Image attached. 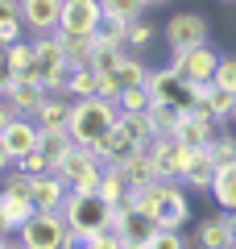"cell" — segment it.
Wrapping results in <instances>:
<instances>
[{
  "label": "cell",
  "instance_id": "1",
  "mask_svg": "<svg viewBox=\"0 0 236 249\" xmlns=\"http://www.w3.org/2000/svg\"><path fill=\"white\" fill-rule=\"evenodd\" d=\"M133 208L149 212L162 229H186L191 224V199H186V183H166V178H153V183L137 187L129 199Z\"/></svg>",
  "mask_w": 236,
  "mask_h": 249
},
{
  "label": "cell",
  "instance_id": "2",
  "mask_svg": "<svg viewBox=\"0 0 236 249\" xmlns=\"http://www.w3.org/2000/svg\"><path fill=\"white\" fill-rule=\"evenodd\" d=\"M116 124H120V104L108 100V96L75 100V108H70V137H75V145L100 150V142L112 133Z\"/></svg>",
  "mask_w": 236,
  "mask_h": 249
},
{
  "label": "cell",
  "instance_id": "3",
  "mask_svg": "<svg viewBox=\"0 0 236 249\" xmlns=\"http://www.w3.org/2000/svg\"><path fill=\"white\" fill-rule=\"evenodd\" d=\"M112 212H116V208L108 204L104 196H91V191H70L67 204H62V216H67V224H70L75 232H83L87 241L112 229Z\"/></svg>",
  "mask_w": 236,
  "mask_h": 249
},
{
  "label": "cell",
  "instance_id": "4",
  "mask_svg": "<svg viewBox=\"0 0 236 249\" xmlns=\"http://www.w3.org/2000/svg\"><path fill=\"white\" fill-rule=\"evenodd\" d=\"M67 232H70V224L62 212H34L17 229V237L25 249H67Z\"/></svg>",
  "mask_w": 236,
  "mask_h": 249
},
{
  "label": "cell",
  "instance_id": "5",
  "mask_svg": "<svg viewBox=\"0 0 236 249\" xmlns=\"http://www.w3.org/2000/svg\"><path fill=\"white\" fill-rule=\"evenodd\" d=\"M219 58L224 54L216 50V46H195V50H178V54H170V71H178L186 83H211L216 79V67H219Z\"/></svg>",
  "mask_w": 236,
  "mask_h": 249
},
{
  "label": "cell",
  "instance_id": "6",
  "mask_svg": "<svg viewBox=\"0 0 236 249\" xmlns=\"http://www.w3.org/2000/svg\"><path fill=\"white\" fill-rule=\"evenodd\" d=\"M162 37H166L170 54L207 46V21H203L199 13H174V17L166 21V29H162Z\"/></svg>",
  "mask_w": 236,
  "mask_h": 249
},
{
  "label": "cell",
  "instance_id": "7",
  "mask_svg": "<svg viewBox=\"0 0 236 249\" xmlns=\"http://www.w3.org/2000/svg\"><path fill=\"white\" fill-rule=\"evenodd\" d=\"M195 245L199 249H232L236 245V212L219 208V212L203 216L195 229Z\"/></svg>",
  "mask_w": 236,
  "mask_h": 249
},
{
  "label": "cell",
  "instance_id": "8",
  "mask_svg": "<svg viewBox=\"0 0 236 249\" xmlns=\"http://www.w3.org/2000/svg\"><path fill=\"white\" fill-rule=\"evenodd\" d=\"M100 21H104V9H100V0H75L62 9V34H75V37H96Z\"/></svg>",
  "mask_w": 236,
  "mask_h": 249
},
{
  "label": "cell",
  "instance_id": "9",
  "mask_svg": "<svg viewBox=\"0 0 236 249\" xmlns=\"http://www.w3.org/2000/svg\"><path fill=\"white\" fill-rule=\"evenodd\" d=\"M62 9L67 0H21V17H25V29L29 34H54L62 25Z\"/></svg>",
  "mask_w": 236,
  "mask_h": 249
},
{
  "label": "cell",
  "instance_id": "10",
  "mask_svg": "<svg viewBox=\"0 0 236 249\" xmlns=\"http://www.w3.org/2000/svg\"><path fill=\"white\" fill-rule=\"evenodd\" d=\"M100 166H104V158H100L91 145H70L67 158H62L58 166H50V175H58L67 187H75L83 175H91V170H100Z\"/></svg>",
  "mask_w": 236,
  "mask_h": 249
},
{
  "label": "cell",
  "instance_id": "11",
  "mask_svg": "<svg viewBox=\"0 0 236 249\" xmlns=\"http://www.w3.org/2000/svg\"><path fill=\"white\" fill-rule=\"evenodd\" d=\"M0 137H4V145H9L13 162H21L25 154H34L37 145H42V129H37V121H34V116H17V121H13Z\"/></svg>",
  "mask_w": 236,
  "mask_h": 249
},
{
  "label": "cell",
  "instance_id": "12",
  "mask_svg": "<svg viewBox=\"0 0 236 249\" xmlns=\"http://www.w3.org/2000/svg\"><path fill=\"white\" fill-rule=\"evenodd\" d=\"M0 96L13 100V108H17L21 116H37V108L46 104L50 91H46L42 83H29V79H4V91H0Z\"/></svg>",
  "mask_w": 236,
  "mask_h": 249
},
{
  "label": "cell",
  "instance_id": "13",
  "mask_svg": "<svg viewBox=\"0 0 236 249\" xmlns=\"http://www.w3.org/2000/svg\"><path fill=\"white\" fill-rule=\"evenodd\" d=\"M29 196H34L37 212H62V204H67L70 187L62 183L58 175H37L34 183H29Z\"/></svg>",
  "mask_w": 236,
  "mask_h": 249
},
{
  "label": "cell",
  "instance_id": "14",
  "mask_svg": "<svg viewBox=\"0 0 236 249\" xmlns=\"http://www.w3.org/2000/svg\"><path fill=\"white\" fill-rule=\"evenodd\" d=\"M4 79H29V83H42V75H37V50L34 42H13L9 46V67H4Z\"/></svg>",
  "mask_w": 236,
  "mask_h": 249
},
{
  "label": "cell",
  "instance_id": "15",
  "mask_svg": "<svg viewBox=\"0 0 236 249\" xmlns=\"http://www.w3.org/2000/svg\"><path fill=\"white\" fill-rule=\"evenodd\" d=\"M216 129H219V124L211 121V116L183 112V116H178L174 137H178V142H186V145H195V150H207V145H211V137H216Z\"/></svg>",
  "mask_w": 236,
  "mask_h": 249
},
{
  "label": "cell",
  "instance_id": "16",
  "mask_svg": "<svg viewBox=\"0 0 236 249\" xmlns=\"http://www.w3.org/2000/svg\"><path fill=\"white\" fill-rule=\"evenodd\" d=\"M0 208H4V216H9V224H13V232H17L21 224H25L29 216L37 212V204H34V196H29V191H17V187H0Z\"/></svg>",
  "mask_w": 236,
  "mask_h": 249
},
{
  "label": "cell",
  "instance_id": "17",
  "mask_svg": "<svg viewBox=\"0 0 236 249\" xmlns=\"http://www.w3.org/2000/svg\"><path fill=\"white\" fill-rule=\"evenodd\" d=\"M70 108H75V100L70 96H46V104L37 108V129H67L70 133Z\"/></svg>",
  "mask_w": 236,
  "mask_h": 249
},
{
  "label": "cell",
  "instance_id": "18",
  "mask_svg": "<svg viewBox=\"0 0 236 249\" xmlns=\"http://www.w3.org/2000/svg\"><path fill=\"white\" fill-rule=\"evenodd\" d=\"M29 29L25 17H21V0H0V46H13V42H25Z\"/></svg>",
  "mask_w": 236,
  "mask_h": 249
},
{
  "label": "cell",
  "instance_id": "19",
  "mask_svg": "<svg viewBox=\"0 0 236 249\" xmlns=\"http://www.w3.org/2000/svg\"><path fill=\"white\" fill-rule=\"evenodd\" d=\"M137 150H141V145L129 137V129H124V124H116L112 133L100 142V150H96V154H100L104 162H112V166H120V162H124V158H133Z\"/></svg>",
  "mask_w": 236,
  "mask_h": 249
},
{
  "label": "cell",
  "instance_id": "20",
  "mask_svg": "<svg viewBox=\"0 0 236 249\" xmlns=\"http://www.w3.org/2000/svg\"><path fill=\"white\" fill-rule=\"evenodd\" d=\"M100 196H104L112 208H124V204L133 199V183H129V175H124L120 166H112V162H104V187H100Z\"/></svg>",
  "mask_w": 236,
  "mask_h": 249
},
{
  "label": "cell",
  "instance_id": "21",
  "mask_svg": "<svg viewBox=\"0 0 236 249\" xmlns=\"http://www.w3.org/2000/svg\"><path fill=\"white\" fill-rule=\"evenodd\" d=\"M216 175H219V162L211 158V150H199V154H195V162H191V170H186V178H183V183H186V187H195V191H211Z\"/></svg>",
  "mask_w": 236,
  "mask_h": 249
},
{
  "label": "cell",
  "instance_id": "22",
  "mask_svg": "<svg viewBox=\"0 0 236 249\" xmlns=\"http://www.w3.org/2000/svg\"><path fill=\"white\" fill-rule=\"evenodd\" d=\"M120 170L129 175L133 191H137V187H145V183H153V178H162V175H157V162L145 154V145H141V150L133 154V158H124V162H120Z\"/></svg>",
  "mask_w": 236,
  "mask_h": 249
},
{
  "label": "cell",
  "instance_id": "23",
  "mask_svg": "<svg viewBox=\"0 0 236 249\" xmlns=\"http://www.w3.org/2000/svg\"><path fill=\"white\" fill-rule=\"evenodd\" d=\"M211 199H216L219 208H228V212H236V162L219 166L216 183H211Z\"/></svg>",
  "mask_w": 236,
  "mask_h": 249
},
{
  "label": "cell",
  "instance_id": "24",
  "mask_svg": "<svg viewBox=\"0 0 236 249\" xmlns=\"http://www.w3.org/2000/svg\"><path fill=\"white\" fill-rule=\"evenodd\" d=\"M67 91H70V100L100 96V75L91 71V67H70V75H67Z\"/></svg>",
  "mask_w": 236,
  "mask_h": 249
},
{
  "label": "cell",
  "instance_id": "25",
  "mask_svg": "<svg viewBox=\"0 0 236 249\" xmlns=\"http://www.w3.org/2000/svg\"><path fill=\"white\" fill-rule=\"evenodd\" d=\"M58 42L67 50L70 67H91V50H96V37H75V34H62L58 29Z\"/></svg>",
  "mask_w": 236,
  "mask_h": 249
},
{
  "label": "cell",
  "instance_id": "26",
  "mask_svg": "<svg viewBox=\"0 0 236 249\" xmlns=\"http://www.w3.org/2000/svg\"><path fill=\"white\" fill-rule=\"evenodd\" d=\"M70 145H75V137H70L67 129H42V145H37V150L50 158V166H58V162L67 158Z\"/></svg>",
  "mask_w": 236,
  "mask_h": 249
},
{
  "label": "cell",
  "instance_id": "27",
  "mask_svg": "<svg viewBox=\"0 0 236 249\" xmlns=\"http://www.w3.org/2000/svg\"><path fill=\"white\" fill-rule=\"evenodd\" d=\"M149 121H153V129L157 133H174L178 129V116H183V108L178 104H166V100H149Z\"/></svg>",
  "mask_w": 236,
  "mask_h": 249
},
{
  "label": "cell",
  "instance_id": "28",
  "mask_svg": "<svg viewBox=\"0 0 236 249\" xmlns=\"http://www.w3.org/2000/svg\"><path fill=\"white\" fill-rule=\"evenodd\" d=\"M203 104H207V112H211V121H216V124H228V116L236 112V96H232V91H224V88H216V83H211V91H207Z\"/></svg>",
  "mask_w": 236,
  "mask_h": 249
},
{
  "label": "cell",
  "instance_id": "29",
  "mask_svg": "<svg viewBox=\"0 0 236 249\" xmlns=\"http://www.w3.org/2000/svg\"><path fill=\"white\" fill-rule=\"evenodd\" d=\"M120 124L129 129V137L137 145H149L157 137V129H153V121H149V112H120Z\"/></svg>",
  "mask_w": 236,
  "mask_h": 249
},
{
  "label": "cell",
  "instance_id": "30",
  "mask_svg": "<svg viewBox=\"0 0 236 249\" xmlns=\"http://www.w3.org/2000/svg\"><path fill=\"white\" fill-rule=\"evenodd\" d=\"M100 9H104L108 17H120V21H129V25H133V21L145 17L149 4H145V0H100Z\"/></svg>",
  "mask_w": 236,
  "mask_h": 249
},
{
  "label": "cell",
  "instance_id": "31",
  "mask_svg": "<svg viewBox=\"0 0 236 249\" xmlns=\"http://www.w3.org/2000/svg\"><path fill=\"white\" fill-rule=\"evenodd\" d=\"M149 71H153V67H145V62H141L137 54L129 50V58L120 62V71H116V79H120L124 88H145V79H149Z\"/></svg>",
  "mask_w": 236,
  "mask_h": 249
},
{
  "label": "cell",
  "instance_id": "32",
  "mask_svg": "<svg viewBox=\"0 0 236 249\" xmlns=\"http://www.w3.org/2000/svg\"><path fill=\"white\" fill-rule=\"evenodd\" d=\"M129 21H120V17H108L104 13V21H100V29H96V37L100 42H108V46H129Z\"/></svg>",
  "mask_w": 236,
  "mask_h": 249
},
{
  "label": "cell",
  "instance_id": "33",
  "mask_svg": "<svg viewBox=\"0 0 236 249\" xmlns=\"http://www.w3.org/2000/svg\"><path fill=\"white\" fill-rule=\"evenodd\" d=\"M211 158L219 162V166H228V162H236V133H228V129H216V137H211Z\"/></svg>",
  "mask_w": 236,
  "mask_h": 249
},
{
  "label": "cell",
  "instance_id": "34",
  "mask_svg": "<svg viewBox=\"0 0 236 249\" xmlns=\"http://www.w3.org/2000/svg\"><path fill=\"white\" fill-rule=\"evenodd\" d=\"M149 249H191V237H183V229H157Z\"/></svg>",
  "mask_w": 236,
  "mask_h": 249
},
{
  "label": "cell",
  "instance_id": "35",
  "mask_svg": "<svg viewBox=\"0 0 236 249\" xmlns=\"http://www.w3.org/2000/svg\"><path fill=\"white\" fill-rule=\"evenodd\" d=\"M211 83L236 96V54H224V58H219V67H216V79H211Z\"/></svg>",
  "mask_w": 236,
  "mask_h": 249
},
{
  "label": "cell",
  "instance_id": "36",
  "mask_svg": "<svg viewBox=\"0 0 236 249\" xmlns=\"http://www.w3.org/2000/svg\"><path fill=\"white\" fill-rule=\"evenodd\" d=\"M13 166H17L21 175H29V178H37V175H50V158H46L42 150L25 154V158H21V162H13Z\"/></svg>",
  "mask_w": 236,
  "mask_h": 249
},
{
  "label": "cell",
  "instance_id": "37",
  "mask_svg": "<svg viewBox=\"0 0 236 249\" xmlns=\"http://www.w3.org/2000/svg\"><path fill=\"white\" fill-rule=\"evenodd\" d=\"M116 104H120V112H145L149 108V91L145 88H124Z\"/></svg>",
  "mask_w": 236,
  "mask_h": 249
},
{
  "label": "cell",
  "instance_id": "38",
  "mask_svg": "<svg viewBox=\"0 0 236 249\" xmlns=\"http://www.w3.org/2000/svg\"><path fill=\"white\" fill-rule=\"evenodd\" d=\"M153 37H157L153 25H145V21H133V29H129V50H133V54L145 50V46H153Z\"/></svg>",
  "mask_w": 236,
  "mask_h": 249
},
{
  "label": "cell",
  "instance_id": "39",
  "mask_svg": "<svg viewBox=\"0 0 236 249\" xmlns=\"http://www.w3.org/2000/svg\"><path fill=\"white\" fill-rule=\"evenodd\" d=\"M100 187H104V166L91 170V175H83L75 187H70V191H91V196H100Z\"/></svg>",
  "mask_w": 236,
  "mask_h": 249
},
{
  "label": "cell",
  "instance_id": "40",
  "mask_svg": "<svg viewBox=\"0 0 236 249\" xmlns=\"http://www.w3.org/2000/svg\"><path fill=\"white\" fill-rule=\"evenodd\" d=\"M120 91H124V83L116 79V75H100V96H108V100H120Z\"/></svg>",
  "mask_w": 236,
  "mask_h": 249
},
{
  "label": "cell",
  "instance_id": "41",
  "mask_svg": "<svg viewBox=\"0 0 236 249\" xmlns=\"http://www.w3.org/2000/svg\"><path fill=\"white\" fill-rule=\"evenodd\" d=\"M83 249H124V245H120V237H112V232H100V237H91Z\"/></svg>",
  "mask_w": 236,
  "mask_h": 249
},
{
  "label": "cell",
  "instance_id": "42",
  "mask_svg": "<svg viewBox=\"0 0 236 249\" xmlns=\"http://www.w3.org/2000/svg\"><path fill=\"white\" fill-rule=\"evenodd\" d=\"M17 116H21V112L13 108V100H4V96H0V133H4V129H9V124L17 121Z\"/></svg>",
  "mask_w": 236,
  "mask_h": 249
},
{
  "label": "cell",
  "instance_id": "43",
  "mask_svg": "<svg viewBox=\"0 0 236 249\" xmlns=\"http://www.w3.org/2000/svg\"><path fill=\"white\" fill-rule=\"evenodd\" d=\"M9 166H13V154H9V145H4V137H0V178L9 175Z\"/></svg>",
  "mask_w": 236,
  "mask_h": 249
},
{
  "label": "cell",
  "instance_id": "44",
  "mask_svg": "<svg viewBox=\"0 0 236 249\" xmlns=\"http://www.w3.org/2000/svg\"><path fill=\"white\" fill-rule=\"evenodd\" d=\"M0 249H25V245H21V237L13 232V237H0Z\"/></svg>",
  "mask_w": 236,
  "mask_h": 249
},
{
  "label": "cell",
  "instance_id": "45",
  "mask_svg": "<svg viewBox=\"0 0 236 249\" xmlns=\"http://www.w3.org/2000/svg\"><path fill=\"white\" fill-rule=\"evenodd\" d=\"M0 237H13V224H9V216H4V208H0Z\"/></svg>",
  "mask_w": 236,
  "mask_h": 249
},
{
  "label": "cell",
  "instance_id": "46",
  "mask_svg": "<svg viewBox=\"0 0 236 249\" xmlns=\"http://www.w3.org/2000/svg\"><path fill=\"white\" fill-rule=\"evenodd\" d=\"M4 67H9V46H0V75H4Z\"/></svg>",
  "mask_w": 236,
  "mask_h": 249
},
{
  "label": "cell",
  "instance_id": "47",
  "mask_svg": "<svg viewBox=\"0 0 236 249\" xmlns=\"http://www.w3.org/2000/svg\"><path fill=\"white\" fill-rule=\"evenodd\" d=\"M0 91H4V75H0Z\"/></svg>",
  "mask_w": 236,
  "mask_h": 249
},
{
  "label": "cell",
  "instance_id": "48",
  "mask_svg": "<svg viewBox=\"0 0 236 249\" xmlns=\"http://www.w3.org/2000/svg\"><path fill=\"white\" fill-rule=\"evenodd\" d=\"M67 4H75V0H67Z\"/></svg>",
  "mask_w": 236,
  "mask_h": 249
},
{
  "label": "cell",
  "instance_id": "49",
  "mask_svg": "<svg viewBox=\"0 0 236 249\" xmlns=\"http://www.w3.org/2000/svg\"><path fill=\"white\" fill-rule=\"evenodd\" d=\"M232 121H236V112H232Z\"/></svg>",
  "mask_w": 236,
  "mask_h": 249
},
{
  "label": "cell",
  "instance_id": "50",
  "mask_svg": "<svg viewBox=\"0 0 236 249\" xmlns=\"http://www.w3.org/2000/svg\"><path fill=\"white\" fill-rule=\"evenodd\" d=\"M232 249H236V245H232Z\"/></svg>",
  "mask_w": 236,
  "mask_h": 249
}]
</instances>
